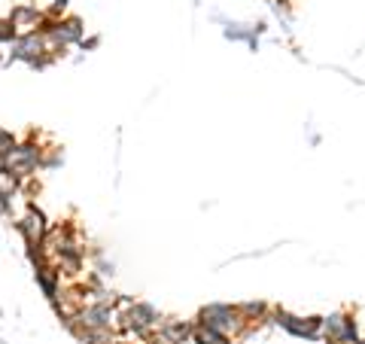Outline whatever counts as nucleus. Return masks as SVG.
<instances>
[{"label": "nucleus", "instance_id": "2", "mask_svg": "<svg viewBox=\"0 0 365 344\" xmlns=\"http://www.w3.org/2000/svg\"><path fill=\"white\" fill-rule=\"evenodd\" d=\"M40 158H43V147L37 144V131L28 134L24 144H15V149L6 156V165L19 180H28L40 171Z\"/></svg>", "mask_w": 365, "mask_h": 344}, {"label": "nucleus", "instance_id": "8", "mask_svg": "<svg viewBox=\"0 0 365 344\" xmlns=\"http://www.w3.org/2000/svg\"><path fill=\"white\" fill-rule=\"evenodd\" d=\"M6 19L15 24L19 33H28V31H37L40 19H43V10H37V6H31V3H19V6H13V13L6 15Z\"/></svg>", "mask_w": 365, "mask_h": 344}, {"label": "nucleus", "instance_id": "1", "mask_svg": "<svg viewBox=\"0 0 365 344\" xmlns=\"http://www.w3.org/2000/svg\"><path fill=\"white\" fill-rule=\"evenodd\" d=\"M195 323L207 326V329H217L222 335H228V338H238L240 332H247V326H244V320H240V314H238V305H222V301L201 308Z\"/></svg>", "mask_w": 365, "mask_h": 344}, {"label": "nucleus", "instance_id": "12", "mask_svg": "<svg viewBox=\"0 0 365 344\" xmlns=\"http://www.w3.org/2000/svg\"><path fill=\"white\" fill-rule=\"evenodd\" d=\"M15 37H19V31H15V24L10 19H0V46H13Z\"/></svg>", "mask_w": 365, "mask_h": 344}, {"label": "nucleus", "instance_id": "15", "mask_svg": "<svg viewBox=\"0 0 365 344\" xmlns=\"http://www.w3.org/2000/svg\"><path fill=\"white\" fill-rule=\"evenodd\" d=\"M0 171H10V165H6V156L0 153Z\"/></svg>", "mask_w": 365, "mask_h": 344}, {"label": "nucleus", "instance_id": "6", "mask_svg": "<svg viewBox=\"0 0 365 344\" xmlns=\"http://www.w3.org/2000/svg\"><path fill=\"white\" fill-rule=\"evenodd\" d=\"M77 323L82 326V329L113 332V323H116V308H113V305H104V301H88V305H82V308H79Z\"/></svg>", "mask_w": 365, "mask_h": 344}, {"label": "nucleus", "instance_id": "10", "mask_svg": "<svg viewBox=\"0 0 365 344\" xmlns=\"http://www.w3.org/2000/svg\"><path fill=\"white\" fill-rule=\"evenodd\" d=\"M159 332L168 335L173 344H186L189 338H192V332H195V323H189V320H164V323H159Z\"/></svg>", "mask_w": 365, "mask_h": 344}, {"label": "nucleus", "instance_id": "4", "mask_svg": "<svg viewBox=\"0 0 365 344\" xmlns=\"http://www.w3.org/2000/svg\"><path fill=\"white\" fill-rule=\"evenodd\" d=\"M323 338L329 344H353L359 341V329H356V317L347 311H338L332 317H323Z\"/></svg>", "mask_w": 365, "mask_h": 344}, {"label": "nucleus", "instance_id": "9", "mask_svg": "<svg viewBox=\"0 0 365 344\" xmlns=\"http://www.w3.org/2000/svg\"><path fill=\"white\" fill-rule=\"evenodd\" d=\"M22 189V180L13 171H0V214H13V195Z\"/></svg>", "mask_w": 365, "mask_h": 344}, {"label": "nucleus", "instance_id": "7", "mask_svg": "<svg viewBox=\"0 0 365 344\" xmlns=\"http://www.w3.org/2000/svg\"><path fill=\"white\" fill-rule=\"evenodd\" d=\"M34 278H37V287L43 290V296L49 299V301H55L58 296H61V271L49 262H40V265H34Z\"/></svg>", "mask_w": 365, "mask_h": 344}, {"label": "nucleus", "instance_id": "11", "mask_svg": "<svg viewBox=\"0 0 365 344\" xmlns=\"http://www.w3.org/2000/svg\"><path fill=\"white\" fill-rule=\"evenodd\" d=\"M192 341H195V344H238L235 338H228V335H222V332H217V329H207V326H198V323H195Z\"/></svg>", "mask_w": 365, "mask_h": 344}, {"label": "nucleus", "instance_id": "16", "mask_svg": "<svg viewBox=\"0 0 365 344\" xmlns=\"http://www.w3.org/2000/svg\"><path fill=\"white\" fill-rule=\"evenodd\" d=\"M0 61H3V55H0Z\"/></svg>", "mask_w": 365, "mask_h": 344}, {"label": "nucleus", "instance_id": "13", "mask_svg": "<svg viewBox=\"0 0 365 344\" xmlns=\"http://www.w3.org/2000/svg\"><path fill=\"white\" fill-rule=\"evenodd\" d=\"M15 144H19V137H15L10 128H3V125H0V153L10 156L13 149H15Z\"/></svg>", "mask_w": 365, "mask_h": 344}, {"label": "nucleus", "instance_id": "14", "mask_svg": "<svg viewBox=\"0 0 365 344\" xmlns=\"http://www.w3.org/2000/svg\"><path fill=\"white\" fill-rule=\"evenodd\" d=\"M98 43H101V40H98V37H91V40H82V49H95Z\"/></svg>", "mask_w": 365, "mask_h": 344}, {"label": "nucleus", "instance_id": "5", "mask_svg": "<svg viewBox=\"0 0 365 344\" xmlns=\"http://www.w3.org/2000/svg\"><path fill=\"white\" fill-rule=\"evenodd\" d=\"M15 232L24 238V247L31 244H43L46 234H49V220L46 214L40 211V207L34 204V201H28V207H24V216L19 223H15Z\"/></svg>", "mask_w": 365, "mask_h": 344}, {"label": "nucleus", "instance_id": "3", "mask_svg": "<svg viewBox=\"0 0 365 344\" xmlns=\"http://www.w3.org/2000/svg\"><path fill=\"white\" fill-rule=\"evenodd\" d=\"M277 326H284L289 335H295V338H304V341H317L323 338V317H295L284 311V308H277L271 317Z\"/></svg>", "mask_w": 365, "mask_h": 344}]
</instances>
